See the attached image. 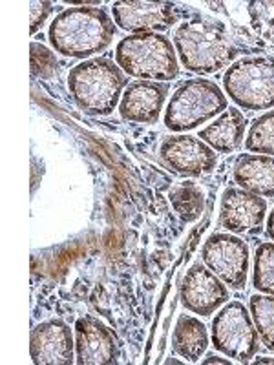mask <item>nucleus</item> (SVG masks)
Wrapping results in <instances>:
<instances>
[{
  "mask_svg": "<svg viewBox=\"0 0 274 365\" xmlns=\"http://www.w3.org/2000/svg\"><path fill=\"white\" fill-rule=\"evenodd\" d=\"M179 63L192 73H216L234 63L240 48L234 44L223 22L210 17H196L179 24L174 34Z\"/></svg>",
  "mask_w": 274,
  "mask_h": 365,
  "instance_id": "obj_1",
  "label": "nucleus"
},
{
  "mask_svg": "<svg viewBox=\"0 0 274 365\" xmlns=\"http://www.w3.org/2000/svg\"><path fill=\"white\" fill-rule=\"evenodd\" d=\"M116 22L103 8H70L51 22L48 37L57 53L71 58H86L101 53L116 37Z\"/></svg>",
  "mask_w": 274,
  "mask_h": 365,
  "instance_id": "obj_2",
  "label": "nucleus"
},
{
  "mask_svg": "<svg viewBox=\"0 0 274 365\" xmlns=\"http://www.w3.org/2000/svg\"><path fill=\"white\" fill-rule=\"evenodd\" d=\"M68 88L88 115H110L128 88L126 73L106 57L88 58L68 73Z\"/></svg>",
  "mask_w": 274,
  "mask_h": 365,
  "instance_id": "obj_3",
  "label": "nucleus"
},
{
  "mask_svg": "<svg viewBox=\"0 0 274 365\" xmlns=\"http://www.w3.org/2000/svg\"><path fill=\"white\" fill-rule=\"evenodd\" d=\"M116 63L128 77L141 81L166 83L179 73L174 44L163 34L125 37L116 48Z\"/></svg>",
  "mask_w": 274,
  "mask_h": 365,
  "instance_id": "obj_4",
  "label": "nucleus"
},
{
  "mask_svg": "<svg viewBox=\"0 0 274 365\" xmlns=\"http://www.w3.org/2000/svg\"><path fill=\"white\" fill-rule=\"evenodd\" d=\"M228 108L227 96L208 79H191L172 93L165 110V126L172 132H188L221 115Z\"/></svg>",
  "mask_w": 274,
  "mask_h": 365,
  "instance_id": "obj_5",
  "label": "nucleus"
},
{
  "mask_svg": "<svg viewBox=\"0 0 274 365\" xmlns=\"http://www.w3.org/2000/svg\"><path fill=\"white\" fill-rule=\"evenodd\" d=\"M223 88L238 108L247 112L274 108V61L265 57L234 61L223 75Z\"/></svg>",
  "mask_w": 274,
  "mask_h": 365,
  "instance_id": "obj_6",
  "label": "nucleus"
},
{
  "mask_svg": "<svg viewBox=\"0 0 274 365\" xmlns=\"http://www.w3.org/2000/svg\"><path fill=\"white\" fill-rule=\"evenodd\" d=\"M212 345L227 358L249 364L260 351V334L241 302H227L212 319Z\"/></svg>",
  "mask_w": 274,
  "mask_h": 365,
  "instance_id": "obj_7",
  "label": "nucleus"
},
{
  "mask_svg": "<svg viewBox=\"0 0 274 365\" xmlns=\"http://www.w3.org/2000/svg\"><path fill=\"white\" fill-rule=\"evenodd\" d=\"M201 262L230 289H245L249 278V245L234 234H212L201 249Z\"/></svg>",
  "mask_w": 274,
  "mask_h": 365,
  "instance_id": "obj_8",
  "label": "nucleus"
},
{
  "mask_svg": "<svg viewBox=\"0 0 274 365\" xmlns=\"http://www.w3.org/2000/svg\"><path fill=\"white\" fill-rule=\"evenodd\" d=\"M161 161L174 174L185 178H200L214 172L218 165V154L200 137L171 135L165 137L159 148Z\"/></svg>",
  "mask_w": 274,
  "mask_h": 365,
  "instance_id": "obj_9",
  "label": "nucleus"
},
{
  "mask_svg": "<svg viewBox=\"0 0 274 365\" xmlns=\"http://www.w3.org/2000/svg\"><path fill=\"white\" fill-rule=\"evenodd\" d=\"M183 307L198 316H212L228 302V287L205 263L196 262L183 276Z\"/></svg>",
  "mask_w": 274,
  "mask_h": 365,
  "instance_id": "obj_10",
  "label": "nucleus"
},
{
  "mask_svg": "<svg viewBox=\"0 0 274 365\" xmlns=\"http://www.w3.org/2000/svg\"><path fill=\"white\" fill-rule=\"evenodd\" d=\"M113 22L133 35L161 34L172 28L179 17V8L172 2H116Z\"/></svg>",
  "mask_w": 274,
  "mask_h": 365,
  "instance_id": "obj_11",
  "label": "nucleus"
},
{
  "mask_svg": "<svg viewBox=\"0 0 274 365\" xmlns=\"http://www.w3.org/2000/svg\"><path fill=\"white\" fill-rule=\"evenodd\" d=\"M267 214L263 197L243 188L228 187L221 195L220 227L230 234H253L262 228Z\"/></svg>",
  "mask_w": 274,
  "mask_h": 365,
  "instance_id": "obj_12",
  "label": "nucleus"
},
{
  "mask_svg": "<svg viewBox=\"0 0 274 365\" xmlns=\"http://www.w3.org/2000/svg\"><path fill=\"white\" fill-rule=\"evenodd\" d=\"M73 336L63 319H50L31 331L29 351L37 365L73 364Z\"/></svg>",
  "mask_w": 274,
  "mask_h": 365,
  "instance_id": "obj_13",
  "label": "nucleus"
},
{
  "mask_svg": "<svg viewBox=\"0 0 274 365\" xmlns=\"http://www.w3.org/2000/svg\"><path fill=\"white\" fill-rule=\"evenodd\" d=\"M168 96V84L156 81H136L128 84L119 103V113L125 120L154 125Z\"/></svg>",
  "mask_w": 274,
  "mask_h": 365,
  "instance_id": "obj_14",
  "label": "nucleus"
},
{
  "mask_svg": "<svg viewBox=\"0 0 274 365\" xmlns=\"http://www.w3.org/2000/svg\"><path fill=\"white\" fill-rule=\"evenodd\" d=\"M75 361L104 365L117 361V345L108 327L96 318H81L75 325Z\"/></svg>",
  "mask_w": 274,
  "mask_h": 365,
  "instance_id": "obj_15",
  "label": "nucleus"
},
{
  "mask_svg": "<svg viewBox=\"0 0 274 365\" xmlns=\"http://www.w3.org/2000/svg\"><path fill=\"white\" fill-rule=\"evenodd\" d=\"M233 179L243 190L274 200V158L241 154L234 163Z\"/></svg>",
  "mask_w": 274,
  "mask_h": 365,
  "instance_id": "obj_16",
  "label": "nucleus"
},
{
  "mask_svg": "<svg viewBox=\"0 0 274 365\" xmlns=\"http://www.w3.org/2000/svg\"><path fill=\"white\" fill-rule=\"evenodd\" d=\"M247 119L240 108H227L214 123L201 128L198 137L218 154H233L245 141Z\"/></svg>",
  "mask_w": 274,
  "mask_h": 365,
  "instance_id": "obj_17",
  "label": "nucleus"
},
{
  "mask_svg": "<svg viewBox=\"0 0 274 365\" xmlns=\"http://www.w3.org/2000/svg\"><path fill=\"white\" fill-rule=\"evenodd\" d=\"M172 347L187 361L200 360L208 347V331L203 322L191 314L179 316L172 334Z\"/></svg>",
  "mask_w": 274,
  "mask_h": 365,
  "instance_id": "obj_18",
  "label": "nucleus"
},
{
  "mask_svg": "<svg viewBox=\"0 0 274 365\" xmlns=\"http://www.w3.org/2000/svg\"><path fill=\"white\" fill-rule=\"evenodd\" d=\"M172 208L185 223L200 220L205 210V192L194 181H183L174 185L168 192Z\"/></svg>",
  "mask_w": 274,
  "mask_h": 365,
  "instance_id": "obj_19",
  "label": "nucleus"
},
{
  "mask_svg": "<svg viewBox=\"0 0 274 365\" xmlns=\"http://www.w3.org/2000/svg\"><path fill=\"white\" fill-rule=\"evenodd\" d=\"M249 309L260 341L274 353V296L262 292L250 296Z\"/></svg>",
  "mask_w": 274,
  "mask_h": 365,
  "instance_id": "obj_20",
  "label": "nucleus"
},
{
  "mask_svg": "<svg viewBox=\"0 0 274 365\" xmlns=\"http://www.w3.org/2000/svg\"><path fill=\"white\" fill-rule=\"evenodd\" d=\"M245 150L274 158V110H267L253 120L245 137Z\"/></svg>",
  "mask_w": 274,
  "mask_h": 365,
  "instance_id": "obj_21",
  "label": "nucleus"
},
{
  "mask_svg": "<svg viewBox=\"0 0 274 365\" xmlns=\"http://www.w3.org/2000/svg\"><path fill=\"white\" fill-rule=\"evenodd\" d=\"M253 285L258 292L274 296V241H263L256 247Z\"/></svg>",
  "mask_w": 274,
  "mask_h": 365,
  "instance_id": "obj_22",
  "label": "nucleus"
},
{
  "mask_svg": "<svg viewBox=\"0 0 274 365\" xmlns=\"http://www.w3.org/2000/svg\"><path fill=\"white\" fill-rule=\"evenodd\" d=\"M29 50H31V71H34V75L42 77V79H50L55 73V68H57V57L54 55V51H50L39 42H31Z\"/></svg>",
  "mask_w": 274,
  "mask_h": 365,
  "instance_id": "obj_23",
  "label": "nucleus"
},
{
  "mask_svg": "<svg viewBox=\"0 0 274 365\" xmlns=\"http://www.w3.org/2000/svg\"><path fill=\"white\" fill-rule=\"evenodd\" d=\"M249 11L258 34L274 35V2H253Z\"/></svg>",
  "mask_w": 274,
  "mask_h": 365,
  "instance_id": "obj_24",
  "label": "nucleus"
},
{
  "mask_svg": "<svg viewBox=\"0 0 274 365\" xmlns=\"http://www.w3.org/2000/svg\"><path fill=\"white\" fill-rule=\"evenodd\" d=\"M29 11H31V28H29V31L34 35L42 28L46 19L51 15L54 4H51V2H31V4H29Z\"/></svg>",
  "mask_w": 274,
  "mask_h": 365,
  "instance_id": "obj_25",
  "label": "nucleus"
},
{
  "mask_svg": "<svg viewBox=\"0 0 274 365\" xmlns=\"http://www.w3.org/2000/svg\"><path fill=\"white\" fill-rule=\"evenodd\" d=\"M203 364H230V360L216 356V354H208V356L203 360Z\"/></svg>",
  "mask_w": 274,
  "mask_h": 365,
  "instance_id": "obj_26",
  "label": "nucleus"
},
{
  "mask_svg": "<svg viewBox=\"0 0 274 365\" xmlns=\"http://www.w3.org/2000/svg\"><path fill=\"white\" fill-rule=\"evenodd\" d=\"M267 234H269L270 240L274 241V208L269 214V217H267Z\"/></svg>",
  "mask_w": 274,
  "mask_h": 365,
  "instance_id": "obj_27",
  "label": "nucleus"
},
{
  "mask_svg": "<svg viewBox=\"0 0 274 365\" xmlns=\"http://www.w3.org/2000/svg\"><path fill=\"white\" fill-rule=\"evenodd\" d=\"M254 364H273V365H274V358H269V356H258L256 360H254Z\"/></svg>",
  "mask_w": 274,
  "mask_h": 365,
  "instance_id": "obj_28",
  "label": "nucleus"
}]
</instances>
